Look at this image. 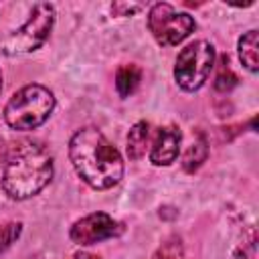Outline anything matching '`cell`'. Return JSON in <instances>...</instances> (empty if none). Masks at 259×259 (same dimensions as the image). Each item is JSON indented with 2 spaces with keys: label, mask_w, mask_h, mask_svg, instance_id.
Masks as SVG:
<instances>
[{
  "label": "cell",
  "mask_w": 259,
  "mask_h": 259,
  "mask_svg": "<svg viewBox=\"0 0 259 259\" xmlns=\"http://www.w3.org/2000/svg\"><path fill=\"white\" fill-rule=\"evenodd\" d=\"M206 156H208V144H206L204 136L198 134V138L188 146V150L182 156V168L186 172H194V170H198L202 166Z\"/></svg>",
  "instance_id": "cell-11"
},
{
  "label": "cell",
  "mask_w": 259,
  "mask_h": 259,
  "mask_svg": "<svg viewBox=\"0 0 259 259\" xmlns=\"http://www.w3.org/2000/svg\"><path fill=\"white\" fill-rule=\"evenodd\" d=\"M180 132L176 127H160L150 152V160L156 166H168L176 160L178 148H180Z\"/></svg>",
  "instance_id": "cell-8"
},
{
  "label": "cell",
  "mask_w": 259,
  "mask_h": 259,
  "mask_svg": "<svg viewBox=\"0 0 259 259\" xmlns=\"http://www.w3.org/2000/svg\"><path fill=\"white\" fill-rule=\"evenodd\" d=\"M53 178L51 154L32 140H18L6 152L2 168V190L16 200L38 194Z\"/></svg>",
  "instance_id": "cell-2"
},
{
  "label": "cell",
  "mask_w": 259,
  "mask_h": 259,
  "mask_svg": "<svg viewBox=\"0 0 259 259\" xmlns=\"http://www.w3.org/2000/svg\"><path fill=\"white\" fill-rule=\"evenodd\" d=\"M148 138H150V127H148L146 121H138L130 130V134H127V156L132 160H140L146 154Z\"/></svg>",
  "instance_id": "cell-10"
},
{
  "label": "cell",
  "mask_w": 259,
  "mask_h": 259,
  "mask_svg": "<svg viewBox=\"0 0 259 259\" xmlns=\"http://www.w3.org/2000/svg\"><path fill=\"white\" fill-rule=\"evenodd\" d=\"M152 259H182V243L178 237H170L162 243V247L154 253Z\"/></svg>",
  "instance_id": "cell-13"
},
{
  "label": "cell",
  "mask_w": 259,
  "mask_h": 259,
  "mask_svg": "<svg viewBox=\"0 0 259 259\" xmlns=\"http://www.w3.org/2000/svg\"><path fill=\"white\" fill-rule=\"evenodd\" d=\"M235 257L237 259H257V235H255V229H249L247 237L243 235V241L237 247Z\"/></svg>",
  "instance_id": "cell-14"
},
{
  "label": "cell",
  "mask_w": 259,
  "mask_h": 259,
  "mask_svg": "<svg viewBox=\"0 0 259 259\" xmlns=\"http://www.w3.org/2000/svg\"><path fill=\"white\" fill-rule=\"evenodd\" d=\"M55 107L53 93L42 85H26L18 89L4 107V121L12 130H34L42 125Z\"/></svg>",
  "instance_id": "cell-3"
},
{
  "label": "cell",
  "mask_w": 259,
  "mask_h": 259,
  "mask_svg": "<svg viewBox=\"0 0 259 259\" xmlns=\"http://www.w3.org/2000/svg\"><path fill=\"white\" fill-rule=\"evenodd\" d=\"M140 79H142V73L136 65H123L119 67L117 75H115V87H117V93L121 97H127L136 91V87L140 85Z\"/></svg>",
  "instance_id": "cell-12"
},
{
  "label": "cell",
  "mask_w": 259,
  "mask_h": 259,
  "mask_svg": "<svg viewBox=\"0 0 259 259\" xmlns=\"http://www.w3.org/2000/svg\"><path fill=\"white\" fill-rule=\"evenodd\" d=\"M0 89H2V75H0Z\"/></svg>",
  "instance_id": "cell-19"
},
{
  "label": "cell",
  "mask_w": 259,
  "mask_h": 259,
  "mask_svg": "<svg viewBox=\"0 0 259 259\" xmlns=\"http://www.w3.org/2000/svg\"><path fill=\"white\" fill-rule=\"evenodd\" d=\"M75 259H99V257L91 255V253H79V255H75Z\"/></svg>",
  "instance_id": "cell-18"
},
{
  "label": "cell",
  "mask_w": 259,
  "mask_h": 259,
  "mask_svg": "<svg viewBox=\"0 0 259 259\" xmlns=\"http://www.w3.org/2000/svg\"><path fill=\"white\" fill-rule=\"evenodd\" d=\"M235 85H237V77L231 73L229 67H223V69L219 71L217 79H214V89H217V91H231Z\"/></svg>",
  "instance_id": "cell-16"
},
{
  "label": "cell",
  "mask_w": 259,
  "mask_h": 259,
  "mask_svg": "<svg viewBox=\"0 0 259 259\" xmlns=\"http://www.w3.org/2000/svg\"><path fill=\"white\" fill-rule=\"evenodd\" d=\"M22 231V225L20 223H6V225H0V253H4L20 235Z\"/></svg>",
  "instance_id": "cell-15"
},
{
  "label": "cell",
  "mask_w": 259,
  "mask_h": 259,
  "mask_svg": "<svg viewBox=\"0 0 259 259\" xmlns=\"http://www.w3.org/2000/svg\"><path fill=\"white\" fill-rule=\"evenodd\" d=\"M123 227L105 212H91L71 227V241L77 245H93L121 235Z\"/></svg>",
  "instance_id": "cell-7"
},
{
  "label": "cell",
  "mask_w": 259,
  "mask_h": 259,
  "mask_svg": "<svg viewBox=\"0 0 259 259\" xmlns=\"http://www.w3.org/2000/svg\"><path fill=\"white\" fill-rule=\"evenodd\" d=\"M69 156L77 174L95 190H107L123 176V160L117 148L97 127L75 132L69 142Z\"/></svg>",
  "instance_id": "cell-1"
},
{
  "label": "cell",
  "mask_w": 259,
  "mask_h": 259,
  "mask_svg": "<svg viewBox=\"0 0 259 259\" xmlns=\"http://www.w3.org/2000/svg\"><path fill=\"white\" fill-rule=\"evenodd\" d=\"M53 24H55V8L47 2L34 4L30 18L18 30H14L10 36L2 40V53L16 55L38 49L49 38Z\"/></svg>",
  "instance_id": "cell-5"
},
{
  "label": "cell",
  "mask_w": 259,
  "mask_h": 259,
  "mask_svg": "<svg viewBox=\"0 0 259 259\" xmlns=\"http://www.w3.org/2000/svg\"><path fill=\"white\" fill-rule=\"evenodd\" d=\"M111 10L117 14V16H132L136 14L138 10H142V4H127V2H113Z\"/></svg>",
  "instance_id": "cell-17"
},
{
  "label": "cell",
  "mask_w": 259,
  "mask_h": 259,
  "mask_svg": "<svg viewBox=\"0 0 259 259\" xmlns=\"http://www.w3.org/2000/svg\"><path fill=\"white\" fill-rule=\"evenodd\" d=\"M148 28L162 47H174L194 32L196 22L186 12H176L172 4L158 2L148 12Z\"/></svg>",
  "instance_id": "cell-6"
},
{
  "label": "cell",
  "mask_w": 259,
  "mask_h": 259,
  "mask_svg": "<svg viewBox=\"0 0 259 259\" xmlns=\"http://www.w3.org/2000/svg\"><path fill=\"white\" fill-rule=\"evenodd\" d=\"M214 67V47L208 40H196L184 47L174 65V79L184 91H196L204 85Z\"/></svg>",
  "instance_id": "cell-4"
},
{
  "label": "cell",
  "mask_w": 259,
  "mask_h": 259,
  "mask_svg": "<svg viewBox=\"0 0 259 259\" xmlns=\"http://www.w3.org/2000/svg\"><path fill=\"white\" fill-rule=\"evenodd\" d=\"M239 59L251 71H259V32L249 30L239 38Z\"/></svg>",
  "instance_id": "cell-9"
}]
</instances>
